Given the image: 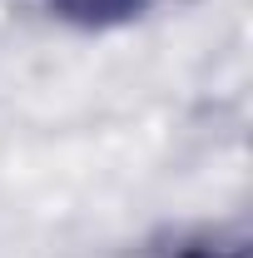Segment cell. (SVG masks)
<instances>
[{"instance_id":"obj_1","label":"cell","mask_w":253,"mask_h":258,"mask_svg":"<svg viewBox=\"0 0 253 258\" xmlns=\"http://www.w3.org/2000/svg\"><path fill=\"white\" fill-rule=\"evenodd\" d=\"M149 0H50V10L60 15V20H70V25H90V30H99V25H119V20H129V15H139Z\"/></svg>"},{"instance_id":"obj_2","label":"cell","mask_w":253,"mask_h":258,"mask_svg":"<svg viewBox=\"0 0 253 258\" xmlns=\"http://www.w3.org/2000/svg\"><path fill=\"white\" fill-rule=\"evenodd\" d=\"M184 258H223V253H204V248H194V253H184Z\"/></svg>"}]
</instances>
